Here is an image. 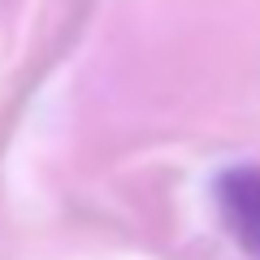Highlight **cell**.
<instances>
[{
	"instance_id": "6da1fadb",
	"label": "cell",
	"mask_w": 260,
	"mask_h": 260,
	"mask_svg": "<svg viewBox=\"0 0 260 260\" xmlns=\"http://www.w3.org/2000/svg\"><path fill=\"white\" fill-rule=\"evenodd\" d=\"M217 208L251 260H260V165H234L217 178Z\"/></svg>"
}]
</instances>
